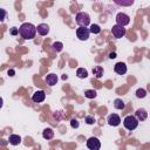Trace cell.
<instances>
[{
	"instance_id": "cell-21",
	"label": "cell",
	"mask_w": 150,
	"mask_h": 150,
	"mask_svg": "<svg viewBox=\"0 0 150 150\" xmlns=\"http://www.w3.org/2000/svg\"><path fill=\"white\" fill-rule=\"evenodd\" d=\"M136 96H137L138 98H144V97L146 96V90L143 89V88L137 89V90H136Z\"/></svg>"
},
{
	"instance_id": "cell-15",
	"label": "cell",
	"mask_w": 150,
	"mask_h": 150,
	"mask_svg": "<svg viewBox=\"0 0 150 150\" xmlns=\"http://www.w3.org/2000/svg\"><path fill=\"white\" fill-rule=\"evenodd\" d=\"M42 137H43L45 139H52V138L54 137V131H53V129L46 128V129L42 131Z\"/></svg>"
},
{
	"instance_id": "cell-12",
	"label": "cell",
	"mask_w": 150,
	"mask_h": 150,
	"mask_svg": "<svg viewBox=\"0 0 150 150\" xmlns=\"http://www.w3.org/2000/svg\"><path fill=\"white\" fill-rule=\"evenodd\" d=\"M36 32L40 34V35H47L48 33H49V26L47 25V23H40V25H38V27H36Z\"/></svg>"
},
{
	"instance_id": "cell-8",
	"label": "cell",
	"mask_w": 150,
	"mask_h": 150,
	"mask_svg": "<svg viewBox=\"0 0 150 150\" xmlns=\"http://www.w3.org/2000/svg\"><path fill=\"white\" fill-rule=\"evenodd\" d=\"M46 98V93L43 90H36L33 95H32V100L33 102L35 103H40V102H43Z\"/></svg>"
},
{
	"instance_id": "cell-2",
	"label": "cell",
	"mask_w": 150,
	"mask_h": 150,
	"mask_svg": "<svg viewBox=\"0 0 150 150\" xmlns=\"http://www.w3.org/2000/svg\"><path fill=\"white\" fill-rule=\"evenodd\" d=\"M75 21L80 27H87L90 23V16L86 12H79L75 16Z\"/></svg>"
},
{
	"instance_id": "cell-5",
	"label": "cell",
	"mask_w": 150,
	"mask_h": 150,
	"mask_svg": "<svg viewBox=\"0 0 150 150\" xmlns=\"http://www.w3.org/2000/svg\"><path fill=\"white\" fill-rule=\"evenodd\" d=\"M89 35H90V32H89V28H87V27H79L76 29V36L81 41L88 40L89 39Z\"/></svg>"
},
{
	"instance_id": "cell-30",
	"label": "cell",
	"mask_w": 150,
	"mask_h": 150,
	"mask_svg": "<svg viewBox=\"0 0 150 150\" xmlns=\"http://www.w3.org/2000/svg\"><path fill=\"white\" fill-rule=\"evenodd\" d=\"M2 104H4V101H2V98H1V97H0V108H1V107H2Z\"/></svg>"
},
{
	"instance_id": "cell-23",
	"label": "cell",
	"mask_w": 150,
	"mask_h": 150,
	"mask_svg": "<svg viewBox=\"0 0 150 150\" xmlns=\"http://www.w3.org/2000/svg\"><path fill=\"white\" fill-rule=\"evenodd\" d=\"M115 4L121 5V6H131L134 4V0H128V1H118V0H116Z\"/></svg>"
},
{
	"instance_id": "cell-16",
	"label": "cell",
	"mask_w": 150,
	"mask_h": 150,
	"mask_svg": "<svg viewBox=\"0 0 150 150\" xmlns=\"http://www.w3.org/2000/svg\"><path fill=\"white\" fill-rule=\"evenodd\" d=\"M103 73H104V70H103V68H102L101 66H96V67L93 68V74L95 75L96 79L102 77V76H103Z\"/></svg>"
},
{
	"instance_id": "cell-28",
	"label": "cell",
	"mask_w": 150,
	"mask_h": 150,
	"mask_svg": "<svg viewBox=\"0 0 150 150\" xmlns=\"http://www.w3.org/2000/svg\"><path fill=\"white\" fill-rule=\"evenodd\" d=\"M14 74H15V71H14L13 69H11V70H8V75H9V76H14Z\"/></svg>"
},
{
	"instance_id": "cell-9",
	"label": "cell",
	"mask_w": 150,
	"mask_h": 150,
	"mask_svg": "<svg viewBox=\"0 0 150 150\" xmlns=\"http://www.w3.org/2000/svg\"><path fill=\"white\" fill-rule=\"evenodd\" d=\"M121 123V118L117 114H110L108 116V124L111 127H117Z\"/></svg>"
},
{
	"instance_id": "cell-3",
	"label": "cell",
	"mask_w": 150,
	"mask_h": 150,
	"mask_svg": "<svg viewBox=\"0 0 150 150\" xmlns=\"http://www.w3.org/2000/svg\"><path fill=\"white\" fill-rule=\"evenodd\" d=\"M123 125H124V128H125L127 130L132 131V130H135V129L138 127V121H137V118H136L135 116L128 115V116H125L124 120H123Z\"/></svg>"
},
{
	"instance_id": "cell-10",
	"label": "cell",
	"mask_w": 150,
	"mask_h": 150,
	"mask_svg": "<svg viewBox=\"0 0 150 150\" xmlns=\"http://www.w3.org/2000/svg\"><path fill=\"white\" fill-rule=\"evenodd\" d=\"M114 70L115 73H117L118 75H124L127 73V64L124 62H117L114 66Z\"/></svg>"
},
{
	"instance_id": "cell-27",
	"label": "cell",
	"mask_w": 150,
	"mask_h": 150,
	"mask_svg": "<svg viewBox=\"0 0 150 150\" xmlns=\"http://www.w3.org/2000/svg\"><path fill=\"white\" fill-rule=\"evenodd\" d=\"M11 34H12V35H16V34H19V29L15 28V27H13V28L11 29Z\"/></svg>"
},
{
	"instance_id": "cell-22",
	"label": "cell",
	"mask_w": 150,
	"mask_h": 150,
	"mask_svg": "<svg viewBox=\"0 0 150 150\" xmlns=\"http://www.w3.org/2000/svg\"><path fill=\"white\" fill-rule=\"evenodd\" d=\"M52 47H53L54 50H56V52H61L62 48H63V43H62V42H54V43L52 45Z\"/></svg>"
},
{
	"instance_id": "cell-13",
	"label": "cell",
	"mask_w": 150,
	"mask_h": 150,
	"mask_svg": "<svg viewBox=\"0 0 150 150\" xmlns=\"http://www.w3.org/2000/svg\"><path fill=\"white\" fill-rule=\"evenodd\" d=\"M57 75H55V74H48L47 76H46V83L48 84V86H50V87H53V86H55L56 84V82H57Z\"/></svg>"
},
{
	"instance_id": "cell-24",
	"label": "cell",
	"mask_w": 150,
	"mask_h": 150,
	"mask_svg": "<svg viewBox=\"0 0 150 150\" xmlns=\"http://www.w3.org/2000/svg\"><path fill=\"white\" fill-rule=\"evenodd\" d=\"M6 15H7V12L4 8H0V22H2L6 19Z\"/></svg>"
},
{
	"instance_id": "cell-14",
	"label": "cell",
	"mask_w": 150,
	"mask_h": 150,
	"mask_svg": "<svg viewBox=\"0 0 150 150\" xmlns=\"http://www.w3.org/2000/svg\"><path fill=\"white\" fill-rule=\"evenodd\" d=\"M8 142H9V144H12V145H19V144L21 143V137H20L19 135L13 134V135L9 136Z\"/></svg>"
},
{
	"instance_id": "cell-7",
	"label": "cell",
	"mask_w": 150,
	"mask_h": 150,
	"mask_svg": "<svg viewBox=\"0 0 150 150\" xmlns=\"http://www.w3.org/2000/svg\"><path fill=\"white\" fill-rule=\"evenodd\" d=\"M111 33H112V35H114L116 39H121L122 36L125 35L127 30H125L124 27L118 26V25H115V26H112V28H111Z\"/></svg>"
},
{
	"instance_id": "cell-18",
	"label": "cell",
	"mask_w": 150,
	"mask_h": 150,
	"mask_svg": "<svg viewBox=\"0 0 150 150\" xmlns=\"http://www.w3.org/2000/svg\"><path fill=\"white\" fill-rule=\"evenodd\" d=\"M114 107H115V109L122 110V109H124L125 104H124V102H123L121 98H116V100L114 101Z\"/></svg>"
},
{
	"instance_id": "cell-11",
	"label": "cell",
	"mask_w": 150,
	"mask_h": 150,
	"mask_svg": "<svg viewBox=\"0 0 150 150\" xmlns=\"http://www.w3.org/2000/svg\"><path fill=\"white\" fill-rule=\"evenodd\" d=\"M135 117L137 118V121H145L146 117H148V112L144 108H139L136 110L135 112Z\"/></svg>"
},
{
	"instance_id": "cell-25",
	"label": "cell",
	"mask_w": 150,
	"mask_h": 150,
	"mask_svg": "<svg viewBox=\"0 0 150 150\" xmlns=\"http://www.w3.org/2000/svg\"><path fill=\"white\" fill-rule=\"evenodd\" d=\"M86 123L87 124H94L95 123V118L93 116H87L86 117Z\"/></svg>"
},
{
	"instance_id": "cell-1",
	"label": "cell",
	"mask_w": 150,
	"mask_h": 150,
	"mask_svg": "<svg viewBox=\"0 0 150 150\" xmlns=\"http://www.w3.org/2000/svg\"><path fill=\"white\" fill-rule=\"evenodd\" d=\"M18 29H19V34H20L21 38L25 39V40H32V39L35 38L36 27H35L33 23L25 22V23H22Z\"/></svg>"
},
{
	"instance_id": "cell-6",
	"label": "cell",
	"mask_w": 150,
	"mask_h": 150,
	"mask_svg": "<svg viewBox=\"0 0 150 150\" xmlns=\"http://www.w3.org/2000/svg\"><path fill=\"white\" fill-rule=\"evenodd\" d=\"M87 146L89 150H100L101 143L97 137H90L87 139Z\"/></svg>"
},
{
	"instance_id": "cell-19",
	"label": "cell",
	"mask_w": 150,
	"mask_h": 150,
	"mask_svg": "<svg viewBox=\"0 0 150 150\" xmlns=\"http://www.w3.org/2000/svg\"><path fill=\"white\" fill-rule=\"evenodd\" d=\"M84 96H86L87 98H95V97L97 96V93H96V90H94V89H88V90L84 91Z\"/></svg>"
},
{
	"instance_id": "cell-29",
	"label": "cell",
	"mask_w": 150,
	"mask_h": 150,
	"mask_svg": "<svg viewBox=\"0 0 150 150\" xmlns=\"http://www.w3.org/2000/svg\"><path fill=\"white\" fill-rule=\"evenodd\" d=\"M109 57H110V59H115V57H116V53H110V54H109Z\"/></svg>"
},
{
	"instance_id": "cell-17",
	"label": "cell",
	"mask_w": 150,
	"mask_h": 150,
	"mask_svg": "<svg viewBox=\"0 0 150 150\" xmlns=\"http://www.w3.org/2000/svg\"><path fill=\"white\" fill-rule=\"evenodd\" d=\"M76 76H77L79 79H86V77L88 76L87 69H84V68H77V70H76Z\"/></svg>"
},
{
	"instance_id": "cell-20",
	"label": "cell",
	"mask_w": 150,
	"mask_h": 150,
	"mask_svg": "<svg viewBox=\"0 0 150 150\" xmlns=\"http://www.w3.org/2000/svg\"><path fill=\"white\" fill-rule=\"evenodd\" d=\"M89 32L93 33V34H98V33L101 32V27H100L98 25H96V23H93V25H90Z\"/></svg>"
},
{
	"instance_id": "cell-26",
	"label": "cell",
	"mask_w": 150,
	"mask_h": 150,
	"mask_svg": "<svg viewBox=\"0 0 150 150\" xmlns=\"http://www.w3.org/2000/svg\"><path fill=\"white\" fill-rule=\"evenodd\" d=\"M70 125H71V128H79V125H80V123H79V121L77 120H75V118H73L71 121H70Z\"/></svg>"
},
{
	"instance_id": "cell-4",
	"label": "cell",
	"mask_w": 150,
	"mask_h": 150,
	"mask_svg": "<svg viewBox=\"0 0 150 150\" xmlns=\"http://www.w3.org/2000/svg\"><path fill=\"white\" fill-rule=\"evenodd\" d=\"M129 23H130V16H129L128 14L121 12V13H118V14L116 15V25L124 27V26H127V25H129Z\"/></svg>"
}]
</instances>
